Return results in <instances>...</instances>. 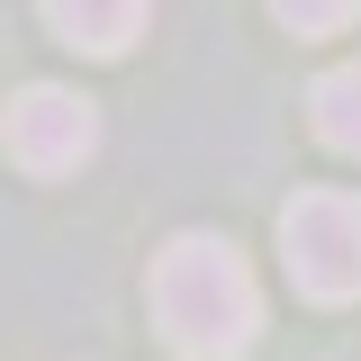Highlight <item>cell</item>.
I'll return each mask as SVG.
<instances>
[{"label": "cell", "instance_id": "obj_1", "mask_svg": "<svg viewBox=\"0 0 361 361\" xmlns=\"http://www.w3.org/2000/svg\"><path fill=\"white\" fill-rule=\"evenodd\" d=\"M145 298H154V325L180 361H244L262 334V289L226 235H172L154 253Z\"/></svg>", "mask_w": 361, "mask_h": 361}, {"label": "cell", "instance_id": "obj_2", "mask_svg": "<svg viewBox=\"0 0 361 361\" xmlns=\"http://www.w3.org/2000/svg\"><path fill=\"white\" fill-rule=\"evenodd\" d=\"M280 262L298 280V298H316V307L361 298V199L353 190H298L280 208Z\"/></svg>", "mask_w": 361, "mask_h": 361}, {"label": "cell", "instance_id": "obj_3", "mask_svg": "<svg viewBox=\"0 0 361 361\" xmlns=\"http://www.w3.org/2000/svg\"><path fill=\"white\" fill-rule=\"evenodd\" d=\"M0 154L27 180L82 172L90 154H99V99H82V90H63V82H27L0 109Z\"/></svg>", "mask_w": 361, "mask_h": 361}, {"label": "cell", "instance_id": "obj_4", "mask_svg": "<svg viewBox=\"0 0 361 361\" xmlns=\"http://www.w3.org/2000/svg\"><path fill=\"white\" fill-rule=\"evenodd\" d=\"M154 18V0H45V27L73 54H127Z\"/></svg>", "mask_w": 361, "mask_h": 361}, {"label": "cell", "instance_id": "obj_5", "mask_svg": "<svg viewBox=\"0 0 361 361\" xmlns=\"http://www.w3.org/2000/svg\"><path fill=\"white\" fill-rule=\"evenodd\" d=\"M307 109H316V135L361 163V63H334V73L307 90Z\"/></svg>", "mask_w": 361, "mask_h": 361}, {"label": "cell", "instance_id": "obj_6", "mask_svg": "<svg viewBox=\"0 0 361 361\" xmlns=\"http://www.w3.org/2000/svg\"><path fill=\"white\" fill-rule=\"evenodd\" d=\"M271 18L298 27V37H343V27L361 18V0H271Z\"/></svg>", "mask_w": 361, "mask_h": 361}]
</instances>
